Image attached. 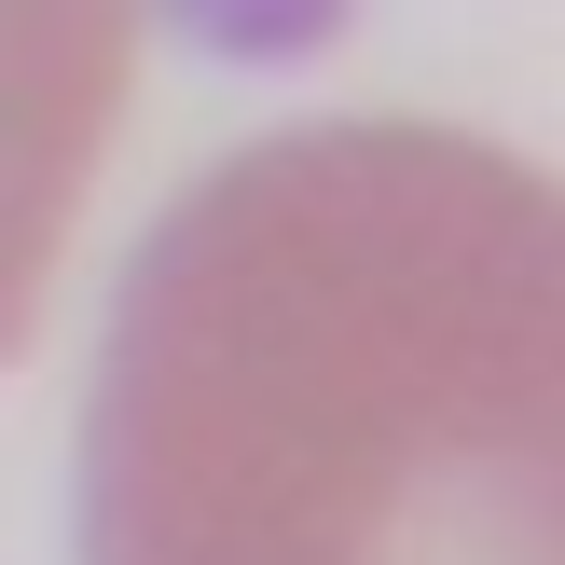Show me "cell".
Returning <instances> with one entry per match:
<instances>
[{"mask_svg":"<svg viewBox=\"0 0 565 565\" xmlns=\"http://www.w3.org/2000/svg\"><path fill=\"white\" fill-rule=\"evenodd\" d=\"M565 221L456 125H303L125 263L83 565H552Z\"/></svg>","mask_w":565,"mask_h":565,"instance_id":"obj_1","label":"cell"},{"mask_svg":"<svg viewBox=\"0 0 565 565\" xmlns=\"http://www.w3.org/2000/svg\"><path fill=\"white\" fill-rule=\"evenodd\" d=\"M138 83V0H0V359L55 290L110 125Z\"/></svg>","mask_w":565,"mask_h":565,"instance_id":"obj_2","label":"cell"}]
</instances>
